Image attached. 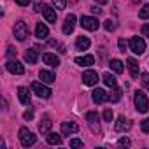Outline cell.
<instances>
[{
    "mask_svg": "<svg viewBox=\"0 0 149 149\" xmlns=\"http://www.w3.org/2000/svg\"><path fill=\"white\" fill-rule=\"evenodd\" d=\"M77 132H79L77 123H74V121H63V123H61V133H63V135L77 133Z\"/></svg>",
    "mask_w": 149,
    "mask_h": 149,
    "instance_id": "8fae6325",
    "label": "cell"
},
{
    "mask_svg": "<svg viewBox=\"0 0 149 149\" xmlns=\"http://www.w3.org/2000/svg\"><path fill=\"white\" fill-rule=\"evenodd\" d=\"M18 97H19L21 104H30V91H28V88H25V86L18 88Z\"/></svg>",
    "mask_w": 149,
    "mask_h": 149,
    "instance_id": "44dd1931",
    "label": "cell"
},
{
    "mask_svg": "<svg viewBox=\"0 0 149 149\" xmlns=\"http://www.w3.org/2000/svg\"><path fill=\"white\" fill-rule=\"evenodd\" d=\"M86 121H88V125H90V128H91L93 133H100V132H102L100 123H98L100 119H98V114H97V112H93V111L86 112Z\"/></svg>",
    "mask_w": 149,
    "mask_h": 149,
    "instance_id": "277c9868",
    "label": "cell"
},
{
    "mask_svg": "<svg viewBox=\"0 0 149 149\" xmlns=\"http://www.w3.org/2000/svg\"><path fill=\"white\" fill-rule=\"evenodd\" d=\"M140 83H142V84L147 88V91H149V74H147V72H142V74H140Z\"/></svg>",
    "mask_w": 149,
    "mask_h": 149,
    "instance_id": "f1b7e54d",
    "label": "cell"
},
{
    "mask_svg": "<svg viewBox=\"0 0 149 149\" xmlns=\"http://www.w3.org/2000/svg\"><path fill=\"white\" fill-rule=\"evenodd\" d=\"M7 70L11 72V74H16V76H21V74H25V67L19 63V61H16V60H11V61H7Z\"/></svg>",
    "mask_w": 149,
    "mask_h": 149,
    "instance_id": "30bf717a",
    "label": "cell"
},
{
    "mask_svg": "<svg viewBox=\"0 0 149 149\" xmlns=\"http://www.w3.org/2000/svg\"><path fill=\"white\" fill-rule=\"evenodd\" d=\"M19 142H21L23 147H30V146H33L37 142V137L28 128H21L19 130Z\"/></svg>",
    "mask_w": 149,
    "mask_h": 149,
    "instance_id": "7a4b0ae2",
    "label": "cell"
},
{
    "mask_svg": "<svg viewBox=\"0 0 149 149\" xmlns=\"http://www.w3.org/2000/svg\"><path fill=\"white\" fill-rule=\"evenodd\" d=\"M126 63H128V68H130V74H132V79H137L139 77V63H137V60L128 58Z\"/></svg>",
    "mask_w": 149,
    "mask_h": 149,
    "instance_id": "e0dca14e",
    "label": "cell"
},
{
    "mask_svg": "<svg viewBox=\"0 0 149 149\" xmlns=\"http://www.w3.org/2000/svg\"><path fill=\"white\" fill-rule=\"evenodd\" d=\"M13 32H14V37H16L18 40H25V39L28 37V26H26L25 21H18V23L14 25Z\"/></svg>",
    "mask_w": 149,
    "mask_h": 149,
    "instance_id": "5b68a950",
    "label": "cell"
},
{
    "mask_svg": "<svg viewBox=\"0 0 149 149\" xmlns=\"http://www.w3.org/2000/svg\"><path fill=\"white\" fill-rule=\"evenodd\" d=\"M133 102H135V109L139 111V112H147V109H149V102H147V97H146V93H142L140 90H137L135 91V95H133Z\"/></svg>",
    "mask_w": 149,
    "mask_h": 149,
    "instance_id": "6da1fadb",
    "label": "cell"
},
{
    "mask_svg": "<svg viewBox=\"0 0 149 149\" xmlns=\"http://www.w3.org/2000/svg\"><path fill=\"white\" fill-rule=\"evenodd\" d=\"M90 39L88 37H77V40H76V47H77V51H86L88 47H90Z\"/></svg>",
    "mask_w": 149,
    "mask_h": 149,
    "instance_id": "7402d4cb",
    "label": "cell"
},
{
    "mask_svg": "<svg viewBox=\"0 0 149 149\" xmlns=\"http://www.w3.org/2000/svg\"><path fill=\"white\" fill-rule=\"evenodd\" d=\"M112 118H114L112 109H105V111H104V119H105L107 123H112Z\"/></svg>",
    "mask_w": 149,
    "mask_h": 149,
    "instance_id": "f546056e",
    "label": "cell"
},
{
    "mask_svg": "<svg viewBox=\"0 0 149 149\" xmlns=\"http://www.w3.org/2000/svg\"><path fill=\"white\" fill-rule=\"evenodd\" d=\"M139 16H140L142 19H149V4H146V6H144V7L140 9Z\"/></svg>",
    "mask_w": 149,
    "mask_h": 149,
    "instance_id": "83f0119b",
    "label": "cell"
},
{
    "mask_svg": "<svg viewBox=\"0 0 149 149\" xmlns=\"http://www.w3.org/2000/svg\"><path fill=\"white\" fill-rule=\"evenodd\" d=\"M128 44H130V49H132L135 54H142V53L146 51V40H144L142 37H132Z\"/></svg>",
    "mask_w": 149,
    "mask_h": 149,
    "instance_id": "3957f363",
    "label": "cell"
},
{
    "mask_svg": "<svg viewBox=\"0 0 149 149\" xmlns=\"http://www.w3.org/2000/svg\"><path fill=\"white\" fill-rule=\"evenodd\" d=\"M25 60H26L30 65H35L37 60H39V53H37L35 49H26V53H25Z\"/></svg>",
    "mask_w": 149,
    "mask_h": 149,
    "instance_id": "603a6c76",
    "label": "cell"
},
{
    "mask_svg": "<svg viewBox=\"0 0 149 149\" xmlns=\"http://www.w3.org/2000/svg\"><path fill=\"white\" fill-rule=\"evenodd\" d=\"M74 28H76V16H74V14H68V16L65 18V23H63V33L70 35V33L74 32Z\"/></svg>",
    "mask_w": 149,
    "mask_h": 149,
    "instance_id": "7c38bea8",
    "label": "cell"
},
{
    "mask_svg": "<svg viewBox=\"0 0 149 149\" xmlns=\"http://www.w3.org/2000/svg\"><path fill=\"white\" fill-rule=\"evenodd\" d=\"M39 76H40L42 83H47V84H51V83L56 81V76H54L51 70H40V72H39Z\"/></svg>",
    "mask_w": 149,
    "mask_h": 149,
    "instance_id": "ac0fdd59",
    "label": "cell"
},
{
    "mask_svg": "<svg viewBox=\"0 0 149 149\" xmlns=\"http://www.w3.org/2000/svg\"><path fill=\"white\" fill-rule=\"evenodd\" d=\"M140 33H142L144 37H149V25H142V28H140Z\"/></svg>",
    "mask_w": 149,
    "mask_h": 149,
    "instance_id": "d590c367",
    "label": "cell"
},
{
    "mask_svg": "<svg viewBox=\"0 0 149 149\" xmlns=\"http://www.w3.org/2000/svg\"><path fill=\"white\" fill-rule=\"evenodd\" d=\"M93 61H95V58H93L91 54L77 56V58H76V63H77V65H81V67H90V65H93Z\"/></svg>",
    "mask_w": 149,
    "mask_h": 149,
    "instance_id": "ffe728a7",
    "label": "cell"
},
{
    "mask_svg": "<svg viewBox=\"0 0 149 149\" xmlns=\"http://www.w3.org/2000/svg\"><path fill=\"white\" fill-rule=\"evenodd\" d=\"M140 128H142V132H144V133H149V118H147V119H144V121L140 123Z\"/></svg>",
    "mask_w": 149,
    "mask_h": 149,
    "instance_id": "d6a6232c",
    "label": "cell"
},
{
    "mask_svg": "<svg viewBox=\"0 0 149 149\" xmlns=\"http://www.w3.org/2000/svg\"><path fill=\"white\" fill-rule=\"evenodd\" d=\"M109 67H111V68H112L116 74H123V70H125V67H123V61H119V60H111Z\"/></svg>",
    "mask_w": 149,
    "mask_h": 149,
    "instance_id": "d4e9b609",
    "label": "cell"
},
{
    "mask_svg": "<svg viewBox=\"0 0 149 149\" xmlns=\"http://www.w3.org/2000/svg\"><path fill=\"white\" fill-rule=\"evenodd\" d=\"M51 126H53V121H51L47 116H44V118L40 119V123H39V132H40L42 135H46V133H49Z\"/></svg>",
    "mask_w": 149,
    "mask_h": 149,
    "instance_id": "9a60e30c",
    "label": "cell"
},
{
    "mask_svg": "<svg viewBox=\"0 0 149 149\" xmlns=\"http://www.w3.org/2000/svg\"><path fill=\"white\" fill-rule=\"evenodd\" d=\"M53 4L56 6V9H65V6H67V0H53Z\"/></svg>",
    "mask_w": 149,
    "mask_h": 149,
    "instance_id": "1f68e13d",
    "label": "cell"
},
{
    "mask_svg": "<svg viewBox=\"0 0 149 149\" xmlns=\"http://www.w3.org/2000/svg\"><path fill=\"white\" fill-rule=\"evenodd\" d=\"M42 60H44V63L49 65V67H58V65H60L58 56H56V54H51V53H44V54H42Z\"/></svg>",
    "mask_w": 149,
    "mask_h": 149,
    "instance_id": "2e32d148",
    "label": "cell"
},
{
    "mask_svg": "<svg viewBox=\"0 0 149 149\" xmlns=\"http://www.w3.org/2000/svg\"><path fill=\"white\" fill-rule=\"evenodd\" d=\"M121 95H123V91H121L119 88H116V86H114L112 93L109 95V100H111V102H119V100H121Z\"/></svg>",
    "mask_w": 149,
    "mask_h": 149,
    "instance_id": "484cf974",
    "label": "cell"
},
{
    "mask_svg": "<svg viewBox=\"0 0 149 149\" xmlns=\"http://www.w3.org/2000/svg\"><path fill=\"white\" fill-rule=\"evenodd\" d=\"M104 26H105V30H107V32H112V30H116V23H114L112 19H107V21L104 23Z\"/></svg>",
    "mask_w": 149,
    "mask_h": 149,
    "instance_id": "4dcf8cb0",
    "label": "cell"
},
{
    "mask_svg": "<svg viewBox=\"0 0 149 149\" xmlns=\"http://www.w3.org/2000/svg\"><path fill=\"white\" fill-rule=\"evenodd\" d=\"M83 81H84V84H88V86H95V84L98 83V74H97L95 70H86V72L83 74Z\"/></svg>",
    "mask_w": 149,
    "mask_h": 149,
    "instance_id": "9c48e42d",
    "label": "cell"
},
{
    "mask_svg": "<svg viewBox=\"0 0 149 149\" xmlns=\"http://www.w3.org/2000/svg\"><path fill=\"white\" fill-rule=\"evenodd\" d=\"M91 97H93V102H95V104H104V102H107V100H109L107 91H105V90H102V88L95 90V91L91 93Z\"/></svg>",
    "mask_w": 149,
    "mask_h": 149,
    "instance_id": "4fadbf2b",
    "label": "cell"
},
{
    "mask_svg": "<svg viewBox=\"0 0 149 149\" xmlns=\"http://www.w3.org/2000/svg\"><path fill=\"white\" fill-rule=\"evenodd\" d=\"M118 144H119V146H123V147H125V146L128 147V146H130V139H125V137H123V139H119V142H118Z\"/></svg>",
    "mask_w": 149,
    "mask_h": 149,
    "instance_id": "8d00e7d4",
    "label": "cell"
},
{
    "mask_svg": "<svg viewBox=\"0 0 149 149\" xmlns=\"http://www.w3.org/2000/svg\"><path fill=\"white\" fill-rule=\"evenodd\" d=\"M16 4H18V6H23V7H25V6H28V4H30V0H16Z\"/></svg>",
    "mask_w": 149,
    "mask_h": 149,
    "instance_id": "ab89813d",
    "label": "cell"
},
{
    "mask_svg": "<svg viewBox=\"0 0 149 149\" xmlns=\"http://www.w3.org/2000/svg\"><path fill=\"white\" fill-rule=\"evenodd\" d=\"M46 139H47V144H51V146H60L61 144V137L58 135V133H47L46 135Z\"/></svg>",
    "mask_w": 149,
    "mask_h": 149,
    "instance_id": "cb8c5ba5",
    "label": "cell"
},
{
    "mask_svg": "<svg viewBox=\"0 0 149 149\" xmlns=\"http://www.w3.org/2000/svg\"><path fill=\"white\" fill-rule=\"evenodd\" d=\"M98 19L97 18H91V16H83L81 18V26L84 28V30H90V32H95V30H98Z\"/></svg>",
    "mask_w": 149,
    "mask_h": 149,
    "instance_id": "8992f818",
    "label": "cell"
},
{
    "mask_svg": "<svg viewBox=\"0 0 149 149\" xmlns=\"http://www.w3.org/2000/svg\"><path fill=\"white\" fill-rule=\"evenodd\" d=\"M23 116H25V119H28V121H30V119L33 118V111H32V109H28V111H26Z\"/></svg>",
    "mask_w": 149,
    "mask_h": 149,
    "instance_id": "74e56055",
    "label": "cell"
},
{
    "mask_svg": "<svg viewBox=\"0 0 149 149\" xmlns=\"http://www.w3.org/2000/svg\"><path fill=\"white\" fill-rule=\"evenodd\" d=\"M114 128H116L118 133H121V132H128V130L132 128V121L126 119L125 116H119L118 121H116V126H114Z\"/></svg>",
    "mask_w": 149,
    "mask_h": 149,
    "instance_id": "ba28073f",
    "label": "cell"
},
{
    "mask_svg": "<svg viewBox=\"0 0 149 149\" xmlns=\"http://www.w3.org/2000/svg\"><path fill=\"white\" fill-rule=\"evenodd\" d=\"M102 79H104V83H105L109 88H114V86H116V77L112 76V74H104Z\"/></svg>",
    "mask_w": 149,
    "mask_h": 149,
    "instance_id": "4316f807",
    "label": "cell"
},
{
    "mask_svg": "<svg viewBox=\"0 0 149 149\" xmlns=\"http://www.w3.org/2000/svg\"><path fill=\"white\" fill-rule=\"evenodd\" d=\"M91 13H93V14H100V13H102V9H98L97 6H93V7H91Z\"/></svg>",
    "mask_w": 149,
    "mask_h": 149,
    "instance_id": "60d3db41",
    "label": "cell"
},
{
    "mask_svg": "<svg viewBox=\"0 0 149 149\" xmlns=\"http://www.w3.org/2000/svg\"><path fill=\"white\" fill-rule=\"evenodd\" d=\"M16 53H18V51H16L14 47H9V49H7V56H9V58H13V56H16Z\"/></svg>",
    "mask_w": 149,
    "mask_h": 149,
    "instance_id": "f35d334b",
    "label": "cell"
},
{
    "mask_svg": "<svg viewBox=\"0 0 149 149\" xmlns=\"http://www.w3.org/2000/svg\"><path fill=\"white\" fill-rule=\"evenodd\" d=\"M40 13L44 14V18H46L47 23H56V13H54L53 7H49V6H42V11H40Z\"/></svg>",
    "mask_w": 149,
    "mask_h": 149,
    "instance_id": "5bb4252c",
    "label": "cell"
},
{
    "mask_svg": "<svg viewBox=\"0 0 149 149\" xmlns=\"http://www.w3.org/2000/svg\"><path fill=\"white\" fill-rule=\"evenodd\" d=\"M47 35H49L47 26H46L44 23H37V26H35V37H37V39H46Z\"/></svg>",
    "mask_w": 149,
    "mask_h": 149,
    "instance_id": "d6986e66",
    "label": "cell"
},
{
    "mask_svg": "<svg viewBox=\"0 0 149 149\" xmlns=\"http://www.w3.org/2000/svg\"><path fill=\"white\" fill-rule=\"evenodd\" d=\"M32 90L40 97V98H49L51 97V90L46 86V84H42V83H32Z\"/></svg>",
    "mask_w": 149,
    "mask_h": 149,
    "instance_id": "52a82bcc",
    "label": "cell"
},
{
    "mask_svg": "<svg viewBox=\"0 0 149 149\" xmlns=\"http://www.w3.org/2000/svg\"><path fill=\"white\" fill-rule=\"evenodd\" d=\"M84 144H83V140H79V139H72L70 140V147H83Z\"/></svg>",
    "mask_w": 149,
    "mask_h": 149,
    "instance_id": "836d02e7",
    "label": "cell"
},
{
    "mask_svg": "<svg viewBox=\"0 0 149 149\" xmlns=\"http://www.w3.org/2000/svg\"><path fill=\"white\" fill-rule=\"evenodd\" d=\"M118 46H119V51L121 53H126V40L125 39H119L118 40Z\"/></svg>",
    "mask_w": 149,
    "mask_h": 149,
    "instance_id": "e575fe53",
    "label": "cell"
},
{
    "mask_svg": "<svg viewBox=\"0 0 149 149\" xmlns=\"http://www.w3.org/2000/svg\"><path fill=\"white\" fill-rule=\"evenodd\" d=\"M95 2H97V4H100V6H104V4H107V2H109V0H95Z\"/></svg>",
    "mask_w": 149,
    "mask_h": 149,
    "instance_id": "b9f144b4",
    "label": "cell"
}]
</instances>
